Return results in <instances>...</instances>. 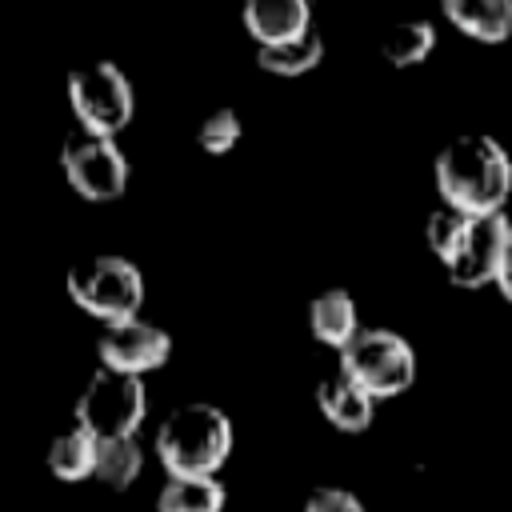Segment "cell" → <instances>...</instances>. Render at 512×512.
Here are the masks:
<instances>
[{
	"label": "cell",
	"mask_w": 512,
	"mask_h": 512,
	"mask_svg": "<svg viewBox=\"0 0 512 512\" xmlns=\"http://www.w3.org/2000/svg\"><path fill=\"white\" fill-rule=\"evenodd\" d=\"M68 300L104 320V324H120V320H136L144 308V272L128 260V256H92L68 268Z\"/></svg>",
	"instance_id": "obj_3"
},
{
	"label": "cell",
	"mask_w": 512,
	"mask_h": 512,
	"mask_svg": "<svg viewBox=\"0 0 512 512\" xmlns=\"http://www.w3.org/2000/svg\"><path fill=\"white\" fill-rule=\"evenodd\" d=\"M304 512H368L364 500L348 488H332V484H320L304 496Z\"/></svg>",
	"instance_id": "obj_21"
},
{
	"label": "cell",
	"mask_w": 512,
	"mask_h": 512,
	"mask_svg": "<svg viewBox=\"0 0 512 512\" xmlns=\"http://www.w3.org/2000/svg\"><path fill=\"white\" fill-rule=\"evenodd\" d=\"M444 20L476 44L512 40V0H444Z\"/></svg>",
	"instance_id": "obj_12"
},
{
	"label": "cell",
	"mask_w": 512,
	"mask_h": 512,
	"mask_svg": "<svg viewBox=\"0 0 512 512\" xmlns=\"http://www.w3.org/2000/svg\"><path fill=\"white\" fill-rule=\"evenodd\" d=\"M232 452V420L220 404L188 400L156 428V456L168 476H216Z\"/></svg>",
	"instance_id": "obj_2"
},
{
	"label": "cell",
	"mask_w": 512,
	"mask_h": 512,
	"mask_svg": "<svg viewBox=\"0 0 512 512\" xmlns=\"http://www.w3.org/2000/svg\"><path fill=\"white\" fill-rule=\"evenodd\" d=\"M360 328L364 324H360V312H356L352 292L328 288V292L312 296V304H308V332H312V340H320L324 348L344 352Z\"/></svg>",
	"instance_id": "obj_13"
},
{
	"label": "cell",
	"mask_w": 512,
	"mask_h": 512,
	"mask_svg": "<svg viewBox=\"0 0 512 512\" xmlns=\"http://www.w3.org/2000/svg\"><path fill=\"white\" fill-rule=\"evenodd\" d=\"M316 408L336 432H368L376 416V400L340 368L316 384Z\"/></svg>",
	"instance_id": "obj_11"
},
{
	"label": "cell",
	"mask_w": 512,
	"mask_h": 512,
	"mask_svg": "<svg viewBox=\"0 0 512 512\" xmlns=\"http://www.w3.org/2000/svg\"><path fill=\"white\" fill-rule=\"evenodd\" d=\"M508 236H512V220L500 216H480L468 228V240L460 244V252L444 264L448 280L456 288H488L500 280V264L508 252Z\"/></svg>",
	"instance_id": "obj_9"
},
{
	"label": "cell",
	"mask_w": 512,
	"mask_h": 512,
	"mask_svg": "<svg viewBox=\"0 0 512 512\" xmlns=\"http://www.w3.org/2000/svg\"><path fill=\"white\" fill-rule=\"evenodd\" d=\"M240 20H244V32L256 40V48H276L312 32L308 0H248Z\"/></svg>",
	"instance_id": "obj_10"
},
{
	"label": "cell",
	"mask_w": 512,
	"mask_h": 512,
	"mask_svg": "<svg viewBox=\"0 0 512 512\" xmlns=\"http://www.w3.org/2000/svg\"><path fill=\"white\" fill-rule=\"evenodd\" d=\"M96 352H100V368H112V372H124V376H148L156 368L168 364L172 356V336L136 316V320H120V324H104L100 340H96Z\"/></svg>",
	"instance_id": "obj_8"
},
{
	"label": "cell",
	"mask_w": 512,
	"mask_h": 512,
	"mask_svg": "<svg viewBox=\"0 0 512 512\" xmlns=\"http://www.w3.org/2000/svg\"><path fill=\"white\" fill-rule=\"evenodd\" d=\"M148 416V392L140 376H124L112 368H96L76 396V424L96 440H128Z\"/></svg>",
	"instance_id": "obj_4"
},
{
	"label": "cell",
	"mask_w": 512,
	"mask_h": 512,
	"mask_svg": "<svg viewBox=\"0 0 512 512\" xmlns=\"http://www.w3.org/2000/svg\"><path fill=\"white\" fill-rule=\"evenodd\" d=\"M64 92H68V108H72L76 124L96 136L116 140V132H124L136 112L132 80L112 60H88V64L72 68Z\"/></svg>",
	"instance_id": "obj_5"
},
{
	"label": "cell",
	"mask_w": 512,
	"mask_h": 512,
	"mask_svg": "<svg viewBox=\"0 0 512 512\" xmlns=\"http://www.w3.org/2000/svg\"><path fill=\"white\" fill-rule=\"evenodd\" d=\"M96 452H100V444L80 424H72V428L56 432L48 440V472L56 480H64V484L92 480L96 476Z\"/></svg>",
	"instance_id": "obj_14"
},
{
	"label": "cell",
	"mask_w": 512,
	"mask_h": 512,
	"mask_svg": "<svg viewBox=\"0 0 512 512\" xmlns=\"http://www.w3.org/2000/svg\"><path fill=\"white\" fill-rule=\"evenodd\" d=\"M468 228H472V216H464V212L440 204V208H432L428 220H424V244H428V252H432L440 264H448V260L460 252V244L468 240Z\"/></svg>",
	"instance_id": "obj_19"
},
{
	"label": "cell",
	"mask_w": 512,
	"mask_h": 512,
	"mask_svg": "<svg viewBox=\"0 0 512 512\" xmlns=\"http://www.w3.org/2000/svg\"><path fill=\"white\" fill-rule=\"evenodd\" d=\"M240 136H244V120H240L236 108H216V112H208V116L200 120V128H196V144H200V152H208V156L232 152V148L240 144Z\"/></svg>",
	"instance_id": "obj_20"
},
{
	"label": "cell",
	"mask_w": 512,
	"mask_h": 512,
	"mask_svg": "<svg viewBox=\"0 0 512 512\" xmlns=\"http://www.w3.org/2000/svg\"><path fill=\"white\" fill-rule=\"evenodd\" d=\"M60 168H64L68 188L80 200H92V204H108V200L124 196L128 176H132L124 148L112 136H96V132H84V128L64 136Z\"/></svg>",
	"instance_id": "obj_7"
},
{
	"label": "cell",
	"mask_w": 512,
	"mask_h": 512,
	"mask_svg": "<svg viewBox=\"0 0 512 512\" xmlns=\"http://www.w3.org/2000/svg\"><path fill=\"white\" fill-rule=\"evenodd\" d=\"M320 60H324V36L316 28L300 40H288V44H276V48H256V64L272 76H284V80L312 72Z\"/></svg>",
	"instance_id": "obj_17"
},
{
	"label": "cell",
	"mask_w": 512,
	"mask_h": 512,
	"mask_svg": "<svg viewBox=\"0 0 512 512\" xmlns=\"http://www.w3.org/2000/svg\"><path fill=\"white\" fill-rule=\"evenodd\" d=\"M340 372L356 380L372 400H392L416 380V352L392 328H360L340 352Z\"/></svg>",
	"instance_id": "obj_6"
},
{
	"label": "cell",
	"mask_w": 512,
	"mask_h": 512,
	"mask_svg": "<svg viewBox=\"0 0 512 512\" xmlns=\"http://www.w3.org/2000/svg\"><path fill=\"white\" fill-rule=\"evenodd\" d=\"M500 296L512 304V236H508V252H504V264H500V280H496Z\"/></svg>",
	"instance_id": "obj_22"
},
{
	"label": "cell",
	"mask_w": 512,
	"mask_h": 512,
	"mask_svg": "<svg viewBox=\"0 0 512 512\" xmlns=\"http://www.w3.org/2000/svg\"><path fill=\"white\" fill-rule=\"evenodd\" d=\"M440 204L480 220L500 216L512 192V156L508 148L488 132H464L452 136L432 164Z\"/></svg>",
	"instance_id": "obj_1"
},
{
	"label": "cell",
	"mask_w": 512,
	"mask_h": 512,
	"mask_svg": "<svg viewBox=\"0 0 512 512\" xmlns=\"http://www.w3.org/2000/svg\"><path fill=\"white\" fill-rule=\"evenodd\" d=\"M140 468H144V448H140L136 436H128V440H104L100 452H96V476L92 480H100L104 488L124 492V488H132L140 480Z\"/></svg>",
	"instance_id": "obj_18"
},
{
	"label": "cell",
	"mask_w": 512,
	"mask_h": 512,
	"mask_svg": "<svg viewBox=\"0 0 512 512\" xmlns=\"http://www.w3.org/2000/svg\"><path fill=\"white\" fill-rule=\"evenodd\" d=\"M436 48V28L432 20H400L384 32L380 40V56L392 64V68H412L420 60H428Z\"/></svg>",
	"instance_id": "obj_16"
},
{
	"label": "cell",
	"mask_w": 512,
	"mask_h": 512,
	"mask_svg": "<svg viewBox=\"0 0 512 512\" xmlns=\"http://www.w3.org/2000/svg\"><path fill=\"white\" fill-rule=\"evenodd\" d=\"M224 484L216 476H168L156 492V512H224Z\"/></svg>",
	"instance_id": "obj_15"
}]
</instances>
